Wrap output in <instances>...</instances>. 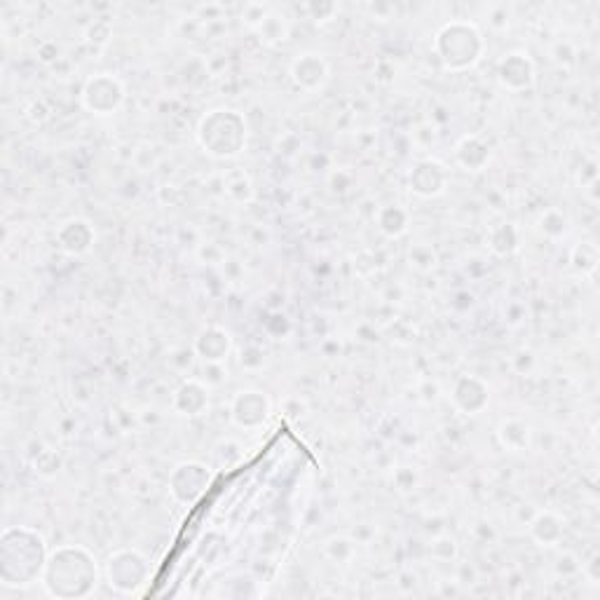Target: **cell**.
Here are the masks:
<instances>
[{
	"label": "cell",
	"mask_w": 600,
	"mask_h": 600,
	"mask_svg": "<svg viewBox=\"0 0 600 600\" xmlns=\"http://www.w3.org/2000/svg\"><path fill=\"white\" fill-rule=\"evenodd\" d=\"M101 577L99 563L87 547L61 544L47 556L40 584L52 598H87L97 589Z\"/></svg>",
	"instance_id": "6da1fadb"
},
{
	"label": "cell",
	"mask_w": 600,
	"mask_h": 600,
	"mask_svg": "<svg viewBox=\"0 0 600 600\" xmlns=\"http://www.w3.org/2000/svg\"><path fill=\"white\" fill-rule=\"evenodd\" d=\"M47 556L45 537L31 525H12L0 537V579L12 589H24L40 582Z\"/></svg>",
	"instance_id": "7a4b0ae2"
},
{
	"label": "cell",
	"mask_w": 600,
	"mask_h": 600,
	"mask_svg": "<svg viewBox=\"0 0 600 600\" xmlns=\"http://www.w3.org/2000/svg\"><path fill=\"white\" fill-rule=\"evenodd\" d=\"M197 141L214 160L240 158L249 141L247 118L235 108H214L197 122Z\"/></svg>",
	"instance_id": "3957f363"
},
{
	"label": "cell",
	"mask_w": 600,
	"mask_h": 600,
	"mask_svg": "<svg viewBox=\"0 0 600 600\" xmlns=\"http://www.w3.org/2000/svg\"><path fill=\"white\" fill-rule=\"evenodd\" d=\"M434 54L441 61L443 71L465 73L479 64L486 54V36L474 22L453 19L436 31Z\"/></svg>",
	"instance_id": "277c9868"
},
{
	"label": "cell",
	"mask_w": 600,
	"mask_h": 600,
	"mask_svg": "<svg viewBox=\"0 0 600 600\" xmlns=\"http://www.w3.org/2000/svg\"><path fill=\"white\" fill-rule=\"evenodd\" d=\"M150 563L139 549H118L106 558V584L118 593H136L148 582Z\"/></svg>",
	"instance_id": "5b68a950"
},
{
	"label": "cell",
	"mask_w": 600,
	"mask_h": 600,
	"mask_svg": "<svg viewBox=\"0 0 600 600\" xmlns=\"http://www.w3.org/2000/svg\"><path fill=\"white\" fill-rule=\"evenodd\" d=\"M211 483H214V467L200 460H186L179 462L169 472L167 488L176 504L193 507L195 502L202 500V495L211 488Z\"/></svg>",
	"instance_id": "8992f818"
},
{
	"label": "cell",
	"mask_w": 600,
	"mask_h": 600,
	"mask_svg": "<svg viewBox=\"0 0 600 600\" xmlns=\"http://www.w3.org/2000/svg\"><path fill=\"white\" fill-rule=\"evenodd\" d=\"M127 90L125 83L115 73H94L85 80L83 92H80V101L92 115L99 118H108L115 115L125 104Z\"/></svg>",
	"instance_id": "52a82bcc"
},
{
	"label": "cell",
	"mask_w": 600,
	"mask_h": 600,
	"mask_svg": "<svg viewBox=\"0 0 600 600\" xmlns=\"http://www.w3.org/2000/svg\"><path fill=\"white\" fill-rule=\"evenodd\" d=\"M497 83H500L507 92H530L537 83V68L535 61L530 59L528 52L511 50L502 54L500 61L495 66Z\"/></svg>",
	"instance_id": "ba28073f"
},
{
	"label": "cell",
	"mask_w": 600,
	"mask_h": 600,
	"mask_svg": "<svg viewBox=\"0 0 600 600\" xmlns=\"http://www.w3.org/2000/svg\"><path fill=\"white\" fill-rule=\"evenodd\" d=\"M270 397L261 390H242L230 401V420L244 432H256L270 418Z\"/></svg>",
	"instance_id": "9c48e42d"
},
{
	"label": "cell",
	"mask_w": 600,
	"mask_h": 600,
	"mask_svg": "<svg viewBox=\"0 0 600 600\" xmlns=\"http://www.w3.org/2000/svg\"><path fill=\"white\" fill-rule=\"evenodd\" d=\"M289 75L298 90H303L308 94H317V92H322L326 85H329L331 66H329V61L324 59V54L300 52L298 57L291 61Z\"/></svg>",
	"instance_id": "30bf717a"
},
{
	"label": "cell",
	"mask_w": 600,
	"mask_h": 600,
	"mask_svg": "<svg viewBox=\"0 0 600 600\" xmlns=\"http://www.w3.org/2000/svg\"><path fill=\"white\" fill-rule=\"evenodd\" d=\"M450 404L455 406L458 413L474 418V415H481L490 406V387L479 375H460L453 383V390H450Z\"/></svg>",
	"instance_id": "8fae6325"
},
{
	"label": "cell",
	"mask_w": 600,
	"mask_h": 600,
	"mask_svg": "<svg viewBox=\"0 0 600 600\" xmlns=\"http://www.w3.org/2000/svg\"><path fill=\"white\" fill-rule=\"evenodd\" d=\"M450 181V174L446 165H441L439 160L425 158L418 160L408 172V188L415 197H422V200H434L446 193Z\"/></svg>",
	"instance_id": "7c38bea8"
},
{
	"label": "cell",
	"mask_w": 600,
	"mask_h": 600,
	"mask_svg": "<svg viewBox=\"0 0 600 600\" xmlns=\"http://www.w3.org/2000/svg\"><path fill=\"white\" fill-rule=\"evenodd\" d=\"M57 247L64 251L66 256H85L90 254L94 242H97V230L87 218H68L57 228Z\"/></svg>",
	"instance_id": "4fadbf2b"
},
{
	"label": "cell",
	"mask_w": 600,
	"mask_h": 600,
	"mask_svg": "<svg viewBox=\"0 0 600 600\" xmlns=\"http://www.w3.org/2000/svg\"><path fill=\"white\" fill-rule=\"evenodd\" d=\"M172 411L181 418H202L209 411V385L200 378H186L172 394Z\"/></svg>",
	"instance_id": "5bb4252c"
},
{
	"label": "cell",
	"mask_w": 600,
	"mask_h": 600,
	"mask_svg": "<svg viewBox=\"0 0 600 600\" xmlns=\"http://www.w3.org/2000/svg\"><path fill=\"white\" fill-rule=\"evenodd\" d=\"M195 357H200L204 364H225V359L233 352V338L230 333L218 324H209L197 333L193 343Z\"/></svg>",
	"instance_id": "9a60e30c"
},
{
	"label": "cell",
	"mask_w": 600,
	"mask_h": 600,
	"mask_svg": "<svg viewBox=\"0 0 600 600\" xmlns=\"http://www.w3.org/2000/svg\"><path fill=\"white\" fill-rule=\"evenodd\" d=\"M453 155L458 167H462L469 174H479L490 165V160H493V146H490V141L483 139L481 134H467L458 141Z\"/></svg>",
	"instance_id": "2e32d148"
},
{
	"label": "cell",
	"mask_w": 600,
	"mask_h": 600,
	"mask_svg": "<svg viewBox=\"0 0 600 600\" xmlns=\"http://www.w3.org/2000/svg\"><path fill=\"white\" fill-rule=\"evenodd\" d=\"M528 533L540 547H558L565 535V523L556 511H537L533 521L528 523Z\"/></svg>",
	"instance_id": "e0dca14e"
},
{
	"label": "cell",
	"mask_w": 600,
	"mask_h": 600,
	"mask_svg": "<svg viewBox=\"0 0 600 600\" xmlns=\"http://www.w3.org/2000/svg\"><path fill=\"white\" fill-rule=\"evenodd\" d=\"M375 225H378V230L385 237L399 240V237H404L408 233V228H411V214H408L404 204L387 202L375 211Z\"/></svg>",
	"instance_id": "ac0fdd59"
},
{
	"label": "cell",
	"mask_w": 600,
	"mask_h": 600,
	"mask_svg": "<svg viewBox=\"0 0 600 600\" xmlns=\"http://www.w3.org/2000/svg\"><path fill=\"white\" fill-rule=\"evenodd\" d=\"M497 441L509 453H525L533 443V432H530V425L525 420L507 418L497 427Z\"/></svg>",
	"instance_id": "d6986e66"
},
{
	"label": "cell",
	"mask_w": 600,
	"mask_h": 600,
	"mask_svg": "<svg viewBox=\"0 0 600 600\" xmlns=\"http://www.w3.org/2000/svg\"><path fill=\"white\" fill-rule=\"evenodd\" d=\"M518 242H521V237H518V228L514 223H500L490 230L488 247L495 256L500 258L511 256L518 249Z\"/></svg>",
	"instance_id": "ffe728a7"
},
{
	"label": "cell",
	"mask_w": 600,
	"mask_h": 600,
	"mask_svg": "<svg viewBox=\"0 0 600 600\" xmlns=\"http://www.w3.org/2000/svg\"><path fill=\"white\" fill-rule=\"evenodd\" d=\"M289 31H291L289 19L282 17L275 10H270L268 17H265V22L256 29V33H258V36H261V40H263L265 45H279V43H284V40L289 38Z\"/></svg>",
	"instance_id": "44dd1931"
},
{
	"label": "cell",
	"mask_w": 600,
	"mask_h": 600,
	"mask_svg": "<svg viewBox=\"0 0 600 600\" xmlns=\"http://www.w3.org/2000/svg\"><path fill=\"white\" fill-rule=\"evenodd\" d=\"M537 230H540V233L547 237V240L558 242V240H563L565 235H568L570 221L561 209H547V211H542L540 221H537Z\"/></svg>",
	"instance_id": "7402d4cb"
},
{
	"label": "cell",
	"mask_w": 600,
	"mask_h": 600,
	"mask_svg": "<svg viewBox=\"0 0 600 600\" xmlns=\"http://www.w3.org/2000/svg\"><path fill=\"white\" fill-rule=\"evenodd\" d=\"M570 265L577 275H593L598 268V247L593 242H579L572 247Z\"/></svg>",
	"instance_id": "603a6c76"
},
{
	"label": "cell",
	"mask_w": 600,
	"mask_h": 600,
	"mask_svg": "<svg viewBox=\"0 0 600 600\" xmlns=\"http://www.w3.org/2000/svg\"><path fill=\"white\" fill-rule=\"evenodd\" d=\"M408 263L418 272H432L436 270V265H439V254H436L432 244H413V247L408 249Z\"/></svg>",
	"instance_id": "cb8c5ba5"
},
{
	"label": "cell",
	"mask_w": 600,
	"mask_h": 600,
	"mask_svg": "<svg viewBox=\"0 0 600 600\" xmlns=\"http://www.w3.org/2000/svg\"><path fill=\"white\" fill-rule=\"evenodd\" d=\"M225 195L235 202H249L254 197V186H251L249 176L242 172L225 176Z\"/></svg>",
	"instance_id": "d4e9b609"
},
{
	"label": "cell",
	"mask_w": 600,
	"mask_h": 600,
	"mask_svg": "<svg viewBox=\"0 0 600 600\" xmlns=\"http://www.w3.org/2000/svg\"><path fill=\"white\" fill-rule=\"evenodd\" d=\"M354 554V544L345 537H333V540L326 542V556L333 558V561H350Z\"/></svg>",
	"instance_id": "484cf974"
},
{
	"label": "cell",
	"mask_w": 600,
	"mask_h": 600,
	"mask_svg": "<svg viewBox=\"0 0 600 600\" xmlns=\"http://www.w3.org/2000/svg\"><path fill=\"white\" fill-rule=\"evenodd\" d=\"M240 361H242V366H244V368H249V371H256V368H261V366H263L265 352H263L258 345L249 343L247 347H242Z\"/></svg>",
	"instance_id": "4316f807"
}]
</instances>
